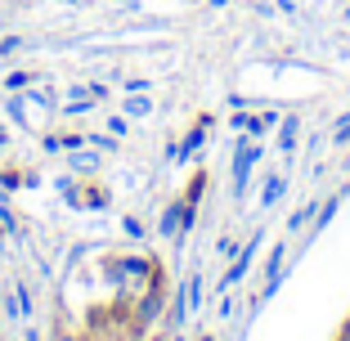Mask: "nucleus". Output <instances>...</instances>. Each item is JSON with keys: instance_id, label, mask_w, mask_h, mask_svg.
Here are the masks:
<instances>
[{"instance_id": "obj_1", "label": "nucleus", "mask_w": 350, "mask_h": 341, "mask_svg": "<svg viewBox=\"0 0 350 341\" xmlns=\"http://www.w3.org/2000/svg\"><path fill=\"white\" fill-rule=\"evenodd\" d=\"M99 274H103V283L117 292V301H122V305H131V301L157 279V260L144 256V251H139V256H108L99 265Z\"/></svg>"}, {"instance_id": "obj_2", "label": "nucleus", "mask_w": 350, "mask_h": 341, "mask_svg": "<svg viewBox=\"0 0 350 341\" xmlns=\"http://www.w3.org/2000/svg\"><path fill=\"white\" fill-rule=\"evenodd\" d=\"M260 162V139H252V135H238V148H234V197H243V189H247V176L256 171Z\"/></svg>"}, {"instance_id": "obj_3", "label": "nucleus", "mask_w": 350, "mask_h": 341, "mask_svg": "<svg viewBox=\"0 0 350 341\" xmlns=\"http://www.w3.org/2000/svg\"><path fill=\"white\" fill-rule=\"evenodd\" d=\"M265 238H269L265 229H256V234L247 238V247H238V256L229 260V269H225V279H220V288H234V283H243V274L252 269V260H256V247L265 243Z\"/></svg>"}, {"instance_id": "obj_4", "label": "nucleus", "mask_w": 350, "mask_h": 341, "mask_svg": "<svg viewBox=\"0 0 350 341\" xmlns=\"http://www.w3.org/2000/svg\"><path fill=\"white\" fill-rule=\"evenodd\" d=\"M206 131H211V117H198V126H193V131H189L185 139H180V144H171V148H166V157H171V162H185V157H193L198 148L206 144Z\"/></svg>"}, {"instance_id": "obj_5", "label": "nucleus", "mask_w": 350, "mask_h": 341, "mask_svg": "<svg viewBox=\"0 0 350 341\" xmlns=\"http://www.w3.org/2000/svg\"><path fill=\"white\" fill-rule=\"evenodd\" d=\"M68 171H72V176H94V171H99V148H77L72 157H68Z\"/></svg>"}, {"instance_id": "obj_6", "label": "nucleus", "mask_w": 350, "mask_h": 341, "mask_svg": "<svg viewBox=\"0 0 350 341\" xmlns=\"http://www.w3.org/2000/svg\"><path fill=\"white\" fill-rule=\"evenodd\" d=\"M31 305H36V301H31V292L23 288V283H14V288H10V301H5V310H10L14 319H31Z\"/></svg>"}, {"instance_id": "obj_7", "label": "nucleus", "mask_w": 350, "mask_h": 341, "mask_svg": "<svg viewBox=\"0 0 350 341\" xmlns=\"http://www.w3.org/2000/svg\"><path fill=\"white\" fill-rule=\"evenodd\" d=\"M126 117H131V122H144V117H153V99H148L144 90H126Z\"/></svg>"}, {"instance_id": "obj_8", "label": "nucleus", "mask_w": 350, "mask_h": 341, "mask_svg": "<svg viewBox=\"0 0 350 341\" xmlns=\"http://www.w3.org/2000/svg\"><path fill=\"white\" fill-rule=\"evenodd\" d=\"M297 139H301V117H283V126H278V148H283V157L297 153Z\"/></svg>"}, {"instance_id": "obj_9", "label": "nucleus", "mask_w": 350, "mask_h": 341, "mask_svg": "<svg viewBox=\"0 0 350 341\" xmlns=\"http://www.w3.org/2000/svg\"><path fill=\"white\" fill-rule=\"evenodd\" d=\"M341 202H346V193H332L328 202H323V207L314 211V220H310V229H314V234H323V229L332 225V216H337V211H341Z\"/></svg>"}, {"instance_id": "obj_10", "label": "nucleus", "mask_w": 350, "mask_h": 341, "mask_svg": "<svg viewBox=\"0 0 350 341\" xmlns=\"http://www.w3.org/2000/svg\"><path fill=\"white\" fill-rule=\"evenodd\" d=\"M314 211H319V197H310L306 207H297V211L288 216V234H301V229H306L310 220H314Z\"/></svg>"}, {"instance_id": "obj_11", "label": "nucleus", "mask_w": 350, "mask_h": 341, "mask_svg": "<svg viewBox=\"0 0 350 341\" xmlns=\"http://www.w3.org/2000/svg\"><path fill=\"white\" fill-rule=\"evenodd\" d=\"M81 207L85 211H108V207H113V193L99 189V185H90V189H85V197H81Z\"/></svg>"}, {"instance_id": "obj_12", "label": "nucleus", "mask_w": 350, "mask_h": 341, "mask_svg": "<svg viewBox=\"0 0 350 341\" xmlns=\"http://www.w3.org/2000/svg\"><path fill=\"white\" fill-rule=\"evenodd\" d=\"M265 274H269V279H283V274H288V247H283V243H278V247L269 251V265H265Z\"/></svg>"}, {"instance_id": "obj_13", "label": "nucleus", "mask_w": 350, "mask_h": 341, "mask_svg": "<svg viewBox=\"0 0 350 341\" xmlns=\"http://www.w3.org/2000/svg\"><path fill=\"white\" fill-rule=\"evenodd\" d=\"M54 189H59V197L68 202V207H81V189H77V180H72V176L54 180Z\"/></svg>"}, {"instance_id": "obj_14", "label": "nucleus", "mask_w": 350, "mask_h": 341, "mask_svg": "<svg viewBox=\"0 0 350 341\" xmlns=\"http://www.w3.org/2000/svg\"><path fill=\"white\" fill-rule=\"evenodd\" d=\"M283 193H288V180L269 176V180H265V193H260V207H274V202H278Z\"/></svg>"}, {"instance_id": "obj_15", "label": "nucleus", "mask_w": 350, "mask_h": 341, "mask_svg": "<svg viewBox=\"0 0 350 341\" xmlns=\"http://www.w3.org/2000/svg\"><path fill=\"white\" fill-rule=\"evenodd\" d=\"M85 144L99 148V153H117V144H122V139H117V135H108V131H94V135H85Z\"/></svg>"}, {"instance_id": "obj_16", "label": "nucleus", "mask_w": 350, "mask_h": 341, "mask_svg": "<svg viewBox=\"0 0 350 341\" xmlns=\"http://www.w3.org/2000/svg\"><path fill=\"white\" fill-rule=\"evenodd\" d=\"M27 85H31V72H23V68H18V72H10V77H5V90H10V94H23Z\"/></svg>"}, {"instance_id": "obj_17", "label": "nucleus", "mask_w": 350, "mask_h": 341, "mask_svg": "<svg viewBox=\"0 0 350 341\" xmlns=\"http://www.w3.org/2000/svg\"><path fill=\"white\" fill-rule=\"evenodd\" d=\"M103 126H108V135H117V139H126V135H131V117H126V113L108 117V122H103Z\"/></svg>"}, {"instance_id": "obj_18", "label": "nucleus", "mask_w": 350, "mask_h": 341, "mask_svg": "<svg viewBox=\"0 0 350 341\" xmlns=\"http://www.w3.org/2000/svg\"><path fill=\"white\" fill-rule=\"evenodd\" d=\"M5 108H10V117H14L18 126H31V122H27V99H23V94H14V99H10Z\"/></svg>"}, {"instance_id": "obj_19", "label": "nucleus", "mask_w": 350, "mask_h": 341, "mask_svg": "<svg viewBox=\"0 0 350 341\" xmlns=\"http://www.w3.org/2000/svg\"><path fill=\"white\" fill-rule=\"evenodd\" d=\"M18 50H27V41H23V36H5V41H0V59H14Z\"/></svg>"}, {"instance_id": "obj_20", "label": "nucleus", "mask_w": 350, "mask_h": 341, "mask_svg": "<svg viewBox=\"0 0 350 341\" xmlns=\"http://www.w3.org/2000/svg\"><path fill=\"white\" fill-rule=\"evenodd\" d=\"M346 139H350V113H341L337 126H332V144H346Z\"/></svg>"}, {"instance_id": "obj_21", "label": "nucleus", "mask_w": 350, "mask_h": 341, "mask_svg": "<svg viewBox=\"0 0 350 341\" xmlns=\"http://www.w3.org/2000/svg\"><path fill=\"white\" fill-rule=\"evenodd\" d=\"M216 314H220V319H229V314H238V297H234V292H229V288H225V297H220Z\"/></svg>"}, {"instance_id": "obj_22", "label": "nucleus", "mask_w": 350, "mask_h": 341, "mask_svg": "<svg viewBox=\"0 0 350 341\" xmlns=\"http://www.w3.org/2000/svg\"><path fill=\"white\" fill-rule=\"evenodd\" d=\"M122 234H126V238H135V243H144V225H139L135 216H126V220H122Z\"/></svg>"}, {"instance_id": "obj_23", "label": "nucleus", "mask_w": 350, "mask_h": 341, "mask_svg": "<svg viewBox=\"0 0 350 341\" xmlns=\"http://www.w3.org/2000/svg\"><path fill=\"white\" fill-rule=\"evenodd\" d=\"M202 189H206V176H193V185H189V202H202Z\"/></svg>"}, {"instance_id": "obj_24", "label": "nucleus", "mask_w": 350, "mask_h": 341, "mask_svg": "<svg viewBox=\"0 0 350 341\" xmlns=\"http://www.w3.org/2000/svg\"><path fill=\"white\" fill-rule=\"evenodd\" d=\"M18 185H23V176H18V171H5V176H0V189H5V193H14Z\"/></svg>"}, {"instance_id": "obj_25", "label": "nucleus", "mask_w": 350, "mask_h": 341, "mask_svg": "<svg viewBox=\"0 0 350 341\" xmlns=\"http://www.w3.org/2000/svg\"><path fill=\"white\" fill-rule=\"evenodd\" d=\"M216 251H220V256H229V260H234V256H238V243H234V238H220V247H216Z\"/></svg>"}, {"instance_id": "obj_26", "label": "nucleus", "mask_w": 350, "mask_h": 341, "mask_svg": "<svg viewBox=\"0 0 350 341\" xmlns=\"http://www.w3.org/2000/svg\"><path fill=\"white\" fill-rule=\"evenodd\" d=\"M63 148H72V153H77V148H85V135H63Z\"/></svg>"}, {"instance_id": "obj_27", "label": "nucleus", "mask_w": 350, "mask_h": 341, "mask_svg": "<svg viewBox=\"0 0 350 341\" xmlns=\"http://www.w3.org/2000/svg\"><path fill=\"white\" fill-rule=\"evenodd\" d=\"M139 341H171V332H166V328H153V332H144Z\"/></svg>"}, {"instance_id": "obj_28", "label": "nucleus", "mask_w": 350, "mask_h": 341, "mask_svg": "<svg viewBox=\"0 0 350 341\" xmlns=\"http://www.w3.org/2000/svg\"><path fill=\"white\" fill-rule=\"evenodd\" d=\"M68 99H90V85H68Z\"/></svg>"}, {"instance_id": "obj_29", "label": "nucleus", "mask_w": 350, "mask_h": 341, "mask_svg": "<svg viewBox=\"0 0 350 341\" xmlns=\"http://www.w3.org/2000/svg\"><path fill=\"white\" fill-rule=\"evenodd\" d=\"M45 153H63V139H59V135H45Z\"/></svg>"}, {"instance_id": "obj_30", "label": "nucleus", "mask_w": 350, "mask_h": 341, "mask_svg": "<svg viewBox=\"0 0 350 341\" xmlns=\"http://www.w3.org/2000/svg\"><path fill=\"white\" fill-rule=\"evenodd\" d=\"M54 341H85V337H81V332H59Z\"/></svg>"}, {"instance_id": "obj_31", "label": "nucleus", "mask_w": 350, "mask_h": 341, "mask_svg": "<svg viewBox=\"0 0 350 341\" xmlns=\"http://www.w3.org/2000/svg\"><path fill=\"white\" fill-rule=\"evenodd\" d=\"M337 341H350V319H346V328H341V337Z\"/></svg>"}, {"instance_id": "obj_32", "label": "nucleus", "mask_w": 350, "mask_h": 341, "mask_svg": "<svg viewBox=\"0 0 350 341\" xmlns=\"http://www.w3.org/2000/svg\"><path fill=\"white\" fill-rule=\"evenodd\" d=\"M206 5H211V10H225V0H206Z\"/></svg>"}, {"instance_id": "obj_33", "label": "nucleus", "mask_w": 350, "mask_h": 341, "mask_svg": "<svg viewBox=\"0 0 350 341\" xmlns=\"http://www.w3.org/2000/svg\"><path fill=\"white\" fill-rule=\"evenodd\" d=\"M198 341H216V337H211V332H198Z\"/></svg>"}, {"instance_id": "obj_34", "label": "nucleus", "mask_w": 350, "mask_h": 341, "mask_svg": "<svg viewBox=\"0 0 350 341\" xmlns=\"http://www.w3.org/2000/svg\"><path fill=\"white\" fill-rule=\"evenodd\" d=\"M171 341H189V337H185V332H171Z\"/></svg>"}, {"instance_id": "obj_35", "label": "nucleus", "mask_w": 350, "mask_h": 341, "mask_svg": "<svg viewBox=\"0 0 350 341\" xmlns=\"http://www.w3.org/2000/svg\"><path fill=\"white\" fill-rule=\"evenodd\" d=\"M27 341H41V337H36V328H27Z\"/></svg>"}, {"instance_id": "obj_36", "label": "nucleus", "mask_w": 350, "mask_h": 341, "mask_svg": "<svg viewBox=\"0 0 350 341\" xmlns=\"http://www.w3.org/2000/svg\"><path fill=\"white\" fill-rule=\"evenodd\" d=\"M0 153H5V131H0Z\"/></svg>"}, {"instance_id": "obj_37", "label": "nucleus", "mask_w": 350, "mask_h": 341, "mask_svg": "<svg viewBox=\"0 0 350 341\" xmlns=\"http://www.w3.org/2000/svg\"><path fill=\"white\" fill-rule=\"evenodd\" d=\"M0 197H10V193H5V189H0Z\"/></svg>"}]
</instances>
